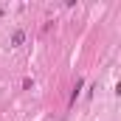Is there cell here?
<instances>
[{
	"mask_svg": "<svg viewBox=\"0 0 121 121\" xmlns=\"http://www.w3.org/2000/svg\"><path fill=\"white\" fill-rule=\"evenodd\" d=\"M23 39H26V31H14V37H11V45H14V48H20V45H23Z\"/></svg>",
	"mask_w": 121,
	"mask_h": 121,
	"instance_id": "cell-1",
	"label": "cell"
},
{
	"mask_svg": "<svg viewBox=\"0 0 121 121\" xmlns=\"http://www.w3.org/2000/svg\"><path fill=\"white\" fill-rule=\"evenodd\" d=\"M82 85H85V82H82V79H76V87H73V96H70V104L76 101V96H79V90H82Z\"/></svg>",
	"mask_w": 121,
	"mask_h": 121,
	"instance_id": "cell-2",
	"label": "cell"
}]
</instances>
